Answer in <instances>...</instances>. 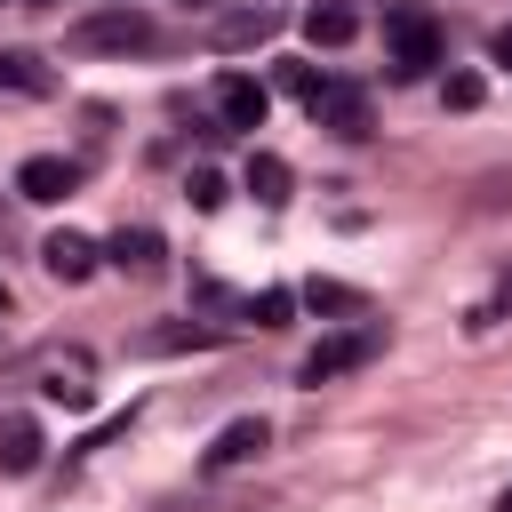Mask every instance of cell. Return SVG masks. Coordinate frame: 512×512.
<instances>
[{
    "label": "cell",
    "instance_id": "cell-1",
    "mask_svg": "<svg viewBox=\"0 0 512 512\" xmlns=\"http://www.w3.org/2000/svg\"><path fill=\"white\" fill-rule=\"evenodd\" d=\"M384 352V320H360V328H344V336H320L312 352H304V368H296V384H336V376H352V368H368Z\"/></svg>",
    "mask_w": 512,
    "mask_h": 512
},
{
    "label": "cell",
    "instance_id": "cell-2",
    "mask_svg": "<svg viewBox=\"0 0 512 512\" xmlns=\"http://www.w3.org/2000/svg\"><path fill=\"white\" fill-rule=\"evenodd\" d=\"M152 40V16L144 8H104V16H80L72 24V56H128Z\"/></svg>",
    "mask_w": 512,
    "mask_h": 512
},
{
    "label": "cell",
    "instance_id": "cell-3",
    "mask_svg": "<svg viewBox=\"0 0 512 512\" xmlns=\"http://www.w3.org/2000/svg\"><path fill=\"white\" fill-rule=\"evenodd\" d=\"M384 48H392V72L416 80V72L440 64V24H432L424 8H392V16H384Z\"/></svg>",
    "mask_w": 512,
    "mask_h": 512
},
{
    "label": "cell",
    "instance_id": "cell-4",
    "mask_svg": "<svg viewBox=\"0 0 512 512\" xmlns=\"http://www.w3.org/2000/svg\"><path fill=\"white\" fill-rule=\"evenodd\" d=\"M264 448H272V424H264V416H232V424L208 440L200 464H208V472H232V464H256Z\"/></svg>",
    "mask_w": 512,
    "mask_h": 512
},
{
    "label": "cell",
    "instance_id": "cell-5",
    "mask_svg": "<svg viewBox=\"0 0 512 512\" xmlns=\"http://www.w3.org/2000/svg\"><path fill=\"white\" fill-rule=\"evenodd\" d=\"M16 192H24V200H72V192H80V160H64V152H32V160L16 168Z\"/></svg>",
    "mask_w": 512,
    "mask_h": 512
},
{
    "label": "cell",
    "instance_id": "cell-6",
    "mask_svg": "<svg viewBox=\"0 0 512 512\" xmlns=\"http://www.w3.org/2000/svg\"><path fill=\"white\" fill-rule=\"evenodd\" d=\"M264 112H272V88L248 80V72H224V88H216V120H224V128H264Z\"/></svg>",
    "mask_w": 512,
    "mask_h": 512
},
{
    "label": "cell",
    "instance_id": "cell-7",
    "mask_svg": "<svg viewBox=\"0 0 512 512\" xmlns=\"http://www.w3.org/2000/svg\"><path fill=\"white\" fill-rule=\"evenodd\" d=\"M96 256H104V248H96L88 232H48V240H40V264H48V280H64V288H80V280L96 272Z\"/></svg>",
    "mask_w": 512,
    "mask_h": 512
},
{
    "label": "cell",
    "instance_id": "cell-8",
    "mask_svg": "<svg viewBox=\"0 0 512 512\" xmlns=\"http://www.w3.org/2000/svg\"><path fill=\"white\" fill-rule=\"evenodd\" d=\"M312 120H328L336 136H368V96H360V88H344V80H320Z\"/></svg>",
    "mask_w": 512,
    "mask_h": 512
},
{
    "label": "cell",
    "instance_id": "cell-9",
    "mask_svg": "<svg viewBox=\"0 0 512 512\" xmlns=\"http://www.w3.org/2000/svg\"><path fill=\"white\" fill-rule=\"evenodd\" d=\"M104 256H112L120 272H136V280H152V272H160V232H152V224H120Z\"/></svg>",
    "mask_w": 512,
    "mask_h": 512
},
{
    "label": "cell",
    "instance_id": "cell-10",
    "mask_svg": "<svg viewBox=\"0 0 512 512\" xmlns=\"http://www.w3.org/2000/svg\"><path fill=\"white\" fill-rule=\"evenodd\" d=\"M216 344V328H200V320H168V328H144L136 336V352L144 360H168V352H208Z\"/></svg>",
    "mask_w": 512,
    "mask_h": 512
},
{
    "label": "cell",
    "instance_id": "cell-11",
    "mask_svg": "<svg viewBox=\"0 0 512 512\" xmlns=\"http://www.w3.org/2000/svg\"><path fill=\"white\" fill-rule=\"evenodd\" d=\"M40 464V424L32 416H0V472H32Z\"/></svg>",
    "mask_w": 512,
    "mask_h": 512
},
{
    "label": "cell",
    "instance_id": "cell-12",
    "mask_svg": "<svg viewBox=\"0 0 512 512\" xmlns=\"http://www.w3.org/2000/svg\"><path fill=\"white\" fill-rule=\"evenodd\" d=\"M240 184H248V192H256L264 208H280V200H288V160H280V152H248Z\"/></svg>",
    "mask_w": 512,
    "mask_h": 512
},
{
    "label": "cell",
    "instance_id": "cell-13",
    "mask_svg": "<svg viewBox=\"0 0 512 512\" xmlns=\"http://www.w3.org/2000/svg\"><path fill=\"white\" fill-rule=\"evenodd\" d=\"M296 304H312V312H368V296H360L352 280H328V272H312V280L296 288Z\"/></svg>",
    "mask_w": 512,
    "mask_h": 512
},
{
    "label": "cell",
    "instance_id": "cell-14",
    "mask_svg": "<svg viewBox=\"0 0 512 512\" xmlns=\"http://www.w3.org/2000/svg\"><path fill=\"white\" fill-rule=\"evenodd\" d=\"M352 32H360V16H352V8H336V0L304 16V40H312V48H344Z\"/></svg>",
    "mask_w": 512,
    "mask_h": 512
},
{
    "label": "cell",
    "instance_id": "cell-15",
    "mask_svg": "<svg viewBox=\"0 0 512 512\" xmlns=\"http://www.w3.org/2000/svg\"><path fill=\"white\" fill-rule=\"evenodd\" d=\"M0 88H24V96H48V88H56V72H48L40 56H24V48H8V56H0Z\"/></svg>",
    "mask_w": 512,
    "mask_h": 512
},
{
    "label": "cell",
    "instance_id": "cell-16",
    "mask_svg": "<svg viewBox=\"0 0 512 512\" xmlns=\"http://www.w3.org/2000/svg\"><path fill=\"white\" fill-rule=\"evenodd\" d=\"M288 312H296V288H256L248 296V320L256 328H288Z\"/></svg>",
    "mask_w": 512,
    "mask_h": 512
},
{
    "label": "cell",
    "instance_id": "cell-17",
    "mask_svg": "<svg viewBox=\"0 0 512 512\" xmlns=\"http://www.w3.org/2000/svg\"><path fill=\"white\" fill-rule=\"evenodd\" d=\"M40 392H48L56 408H88V400H96V384H88L80 368H48V384H40Z\"/></svg>",
    "mask_w": 512,
    "mask_h": 512
},
{
    "label": "cell",
    "instance_id": "cell-18",
    "mask_svg": "<svg viewBox=\"0 0 512 512\" xmlns=\"http://www.w3.org/2000/svg\"><path fill=\"white\" fill-rule=\"evenodd\" d=\"M264 32H272V16H264V8H256V16H232V24H224V32H216V48H256V40H264Z\"/></svg>",
    "mask_w": 512,
    "mask_h": 512
},
{
    "label": "cell",
    "instance_id": "cell-19",
    "mask_svg": "<svg viewBox=\"0 0 512 512\" xmlns=\"http://www.w3.org/2000/svg\"><path fill=\"white\" fill-rule=\"evenodd\" d=\"M184 192H192V208H224V176H216V168H192Z\"/></svg>",
    "mask_w": 512,
    "mask_h": 512
},
{
    "label": "cell",
    "instance_id": "cell-20",
    "mask_svg": "<svg viewBox=\"0 0 512 512\" xmlns=\"http://www.w3.org/2000/svg\"><path fill=\"white\" fill-rule=\"evenodd\" d=\"M504 312H512V272L496 280V296H488V304H472V328H496Z\"/></svg>",
    "mask_w": 512,
    "mask_h": 512
},
{
    "label": "cell",
    "instance_id": "cell-21",
    "mask_svg": "<svg viewBox=\"0 0 512 512\" xmlns=\"http://www.w3.org/2000/svg\"><path fill=\"white\" fill-rule=\"evenodd\" d=\"M280 88H288V96H304V104H312V96H320V72H312V64H280Z\"/></svg>",
    "mask_w": 512,
    "mask_h": 512
},
{
    "label": "cell",
    "instance_id": "cell-22",
    "mask_svg": "<svg viewBox=\"0 0 512 512\" xmlns=\"http://www.w3.org/2000/svg\"><path fill=\"white\" fill-rule=\"evenodd\" d=\"M440 96H448L456 112H472V104H480V72H448V88H440Z\"/></svg>",
    "mask_w": 512,
    "mask_h": 512
},
{
    "label": "cell",
    "instance_id": "cell-23",
    "mask_svg": "<svg viewBox=\"0 0 512 512\" xmlns=\"http://www.w3.org/2000/svg\"><path fill=\"white\" fill-rule=\"evenodd\" d=\"M488 56H496V64H504V72H512V24H504V32H496V40H488Z\"/></svg>",
    "mask_w": 512,
    "mask_h": 512
},
{
    "label": "cell",
    "instance_id": "cell-24",
    "mask_svg": "<svg viewBox=\"0 0 512 512\" xmlns=\"http://www.w3.org/2000/svg\"><path fill=\"white\" fill-rule=\"evenodd\" d=\"M496 512H512V488H504V496H496Z\"/></svg>",
    "mask_w": 512,
    "mask_h": 512
},
{
    "label": "cell",
    "instance_id": "cell-25",
    "mask_svg": "<svg viewBox=\"0 0 512 512\" xmlns=\"http://www.w3.org/2000/svg\"><path fill=\"white\" fill-rule=\"evenodd\" d=\"M0 312H8V280H0Z\"/></svg>",
    "mask_w": 512,
    "mask_h": 512
},
{
    "label": "cell",
    "instance_id": "cell-26",
    "mask_svg": "<svg viewBox=\"0 0 512 512\" xmlns=\"http://www.w3.org/2000/svg\"><path fill=\"white\" fill-rule=\"evenodd\" d=\"M112 8H128V0H112Z\"/></svg>",
    "mask_w": 512,
    "mask_h": 512
}]
</instances>
